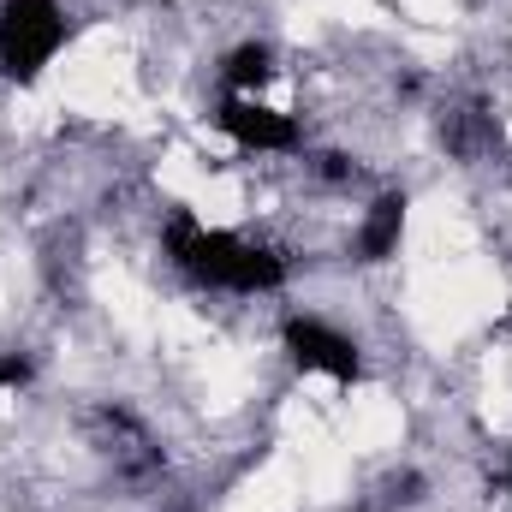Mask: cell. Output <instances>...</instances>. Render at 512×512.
<instances>
[{"mask_svg":"<svg viewBox=\"0 0 512 512\" xmlns=\"http://www.w3.org/2000/svg\"><path fill=\"white\" fill-rule=\"evenodd\" d=\"M167 256L203 280V286H221V292H274L286 286V256L251 245L239 233H221V227H203L197 215H173L167 227Z\"/></svg>","mask_w":512,"mask_h":512,"instance_id":"1","label":"cell"},{"mask_svg":"<svg viewBox=\"0 0 512 512\" xmlns=\"http://www.w3.org/2000/svg\"><path fill=\"white\" fill-rule=\"evenodd\" d=\"M60 48H66L60 0H0V72L18 90H30Z\"/></svg>","mask_w":512,"mask_h":512,"instance_id":"2","label":"cell"},{"mask_svg":"<svg viewBox=\"0 0 512 512\" xmlns=\"http://www.w3.org/2000/svg\"><path fill=\"white\" fill-rule=\"evenodd\" d=\"M280 346H286V358L304 370V376H328V382H364V352H358V340H346L340 328H328V322H316V316H286V328H280Z\"/></svg>","mask_w":512,"mask_h":512,"instance_id":"3","label":"cell"},{"mask_svg":"<svg viewBox=\"0 0 512 512\" xmlns=\"http://www.w3.org/2000/svg\"><path fill=\"white\" fill-rule=\"evenodd\" d=\"M215 126L233 143H245V149H298V120L268 108V102H256V96H227Z\"/></svg>","mask_w":512,"mask_h":512,"instance_id":"4","label":"cell"},{"mask_svg":"<svg viewBox=\"0 0 512 512\" xmlns=\"http://www.w3.org/2000/svg\"><path fill=\"white\" fill-rule=\"evenodd\" d=\"M405 197L399 191H387L370 203V215H364V227H358V256L364 262H387V256H399V239H405Z\"/></svg>","mask_w":512,"mask_h":512,"instance_id":"5","label":"cell"},{"mask_svg":"<svg viewBox=\"0 0 512 512\" xmlns=\"http://www.w3.org/2000/svg\"><path fill=\"white\" fill-rule=\"evenodd\" d=\"M221 78H227L233 96H256V90L274 78V48H268V42H239V48L227 54V66H221Z\"/></svg>","mask_w":512,"mask_h":512,"instance_id":"6","label":"cell"},{"mask_svg":"<svg viewBox=\"0 0 512 512\" xmlns=\"http://www.w3.org/2000/svg\"><path fill=\"white\" fill-rule=\"evenodd\" d=\"M30 376H36V364H30L24 352H6V358H0V393H6V387H30Z\"/></svg>","mask_w":512,"mask_h":512,"instance_id":"7","label":"cell"},{"mask_svg":"<svg viewBox=\"0 0 512 512\" xmlns=\"http://www.w3.org/2000/svg\"><path fill=\"white\" fill-rule=\"evenodd\" d=\"M393 501L417 507V501H423V477H399V483H393Z\"/></svg>","mask_w":512,"mask_h":512,"instance_id":"8","label":"cell"},{"mask_svg":"<svg viewBox=\"0 0 512 512\" xmlns=\"http://www.w3.org/2000/svg\"><path fill=\"white\" fill-rule=\"evenodd\" d=\"M507 310H512V286H507Z\"/></svg>","mask_w":512,"mask_h":512,"instance_id":"9","label":"cell"},{"mask_svg":"<svg viewBox=\"0 0 512 512\" xmlns=\"http://www.w3.org/2000/svg\"><path fill=\"white\" fill-rule=\"evenodd\" d=\"M507 489H512V465H507Z\"/></svg>","mask_w":512,"mask_h":512,"instance_id":"10","label":"cell"}]
</instances>
